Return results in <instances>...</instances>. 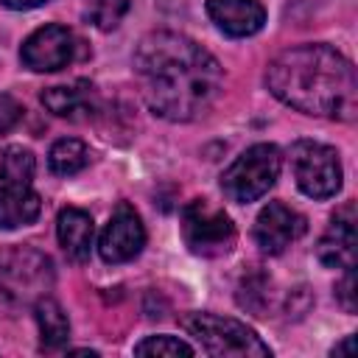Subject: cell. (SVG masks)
Here are the masks:
<instances>
[{"label":"cell","mask_w":358,"mask_h":358,"mask_svg":"<svg viewBox=\"0 0 358 358\" xmlns=\"http://www.w3.org/2000/svg\"><path fill=\"white\" fill-rule=\"evenodd\" d=\"M145 246V227L131 204H117L109 224L98 238V252L106 263H126L134 260Z\"/></svg>","instance_id":"cell-9"},{"label":"cell","mask_w":358,"mask_h":358,"mask_svg":"<svg viewBox=\"0 0 358 358\" xmlns=\"http://www.w3.org/2000/svg\"><path fill=\"white\" fill-rule=\"evenodd\" d=\"M291 168L299 190L310 199H330L341 190L338 151L324 143L296 140L291 145Z\"/></svg>","instance_id":"cell-7"},{"label":"cell","mask_w":358,"mask_h":358,"mask_svg":"<svg viewBox=\"0 0 358 358\" xmlns=\"http://www.w3.org/2000/svg\"><path fill=\"white\" fill-rule=\"evenodd\" d=\"M266 84L274 98L305 115L352 120L358 112L355 67L330 45L282 50L268 62Z\"/></svg>","instance_id":"cell-2"},{"label":"cell","mask_w":358,"mask_h":358,"mask_svg":"<svg viewBox=\"0 0 358 358\" xmlns=\"http://www.w3.org/2000/svg\"><path fill=\"white\" fill-rule=\"evenodd\" d=\"M207 14L227 36H252L266 22V8L257 0H207Z\"/></svg>","instance_id":"cell-12"},{"label":"cell","mask_w":358,"mask_h":358,"mask_svg":"<svg viewBox=\"0 0 358 358\" xmlns=\"http://www.w3.org/2000/svg\"><path fill=\"white\" fill-rule=\"evenodd\" d=\"M305 229H308V224L296 210H291L282 201H268L255 221V241H257L260 252L280 255L294 241H299L305 235Z\"/></svg>","instance_id":"cell-10"},{"label":"cell","mask_w":358,"mask_h":358,"mask_svg":"<svg viewBox=\"0 0 358 358\" xmlns=\"http://www.w3.org/2000/svg\"><path fill=\"white\" fill-rule=\"evenodd\" d=\"M336 299L341 302V308L347 313H355V308H358V299H355V266L344 268V277L336 285Z\"/></svg>","instance_id":"cell-20"},{"label":"cell","mask_w":358,"mask_h":358,"mask_svg":"<svg viewBox=\"0 0 358 358\" xmlns=\"http://www.w3.org/2000/svg\"><path fill=\"white\" fill-rule=\"evenodd\" d=\"M355 204L347 201L336 215L330 218L327 232L316 243V257L330 268H352L355 266V246H358V229H355Z\"/></svg>","instance_id":"cell-11"},{"label":"cell","mask_w":358,"mask_h":358,"mask_svg":"<svg viewBox=\"0 0 358 358\" xmlns=\"http://www.w3.org/2000/svg\"><path fill=\"white\" fill-rule=\"evenodd\" d=\"M34 316H36V324H39V338H42V350H59L67 344L70 338V322H67V313L62 310V305L50 296H42L34 308Z\"/></svg>","instance_id":"cell-15"},{"label":"cell","mask_w":358,"mask_h":358,"mask_svg":"<svg viewBox=\"0 0 358 358\" xmlns=\"http://www.w3.org/2000/svg\"><path fill=\"white\" fill-rule=\"evenodd\" d=\"M87 162H90V151H87V145H84L81 140H76V137H62V140H56L53 148H50V154H48V165H50V171L59 173V176H73V173H78Z\"/></svg>","instance_id":"cell-16"},{"label":"cell","mask_w":358,"mask_h":358,"mask_svg":"<svg viewBox=\"0 0 358 358\" xmlns=\"http://www.w3.org/2000/svg\"><path fill=\"white\" fill-rule=\"evenodd\" d=\"M333 355H352V336H344V341L333 347Z\"/></svg>","instance_id":"cell-23"},{"label":"cell","mask_w":358,"mask_h":358,"mask_svg":"<svg viewBox=\"0 0 358 358\" xmlns=\"http://www.w3.org/2000/svg\"><path fill=\"white\" fill-rule=\"evenodd\" d=\"M34 154L8 145L0 154V229H17L36 221L42 201L34 190Z\"/></svg>","instance_id":"cell-3"},{"label":"cell","mask_w":358,"mask_h":358,"mask_svg":"<svg viewBox=\"0 0 358 358\" xmlns=\"http://www.w3.org/2000/svg\"><path fill=\"white\" fill-rule=\"evenodd\" d=\"M134 73L148 109L173 123L201 117L224 90L218 59L176 31L143 36L134 50Z\"/></svg>","instance_id":"cell-1"},{"label":"cell","mask_w":358,"mask_h":358,"mask_svg":"<svg viewBox=\"0 0 358 358\" xmlns=\"http://www.w3.org/2000/svg\"><path fill=\"white\" fill-rule=\"evenodd\" d=\"M6 8H14V11H25V8H36V6H42V3H48V0H0Z\"/></svg>","instance_id":"cell-22"},{"label":"cell","mask_w":358,"mask_h":358,"mask_svg":"<svg viewBox=\"0 0 358 358\" xmlns=\"http://www.w3.org/2000/svg\"><path fill=\"white\" fill-rule=\"evenodd\" d=\"M95 92L87 81H76L70 87H50L42 92V106L59 117H76L78 112L92 109Z\"/></svg>","instance_id":"cell-14"},{"label":"cell","mask_w":358,"mask_h":358,"mask_svg":"<svg viewBox=\"0 0 358 358\" xmlns=\"http://www.w3.org/2000/svg\"><path fill=\"white\" fill-rule=\"evenodd\" d=\"M280 148L271 143H257L252 148H246L221 176V187L227 193V199L238 201V204H249L257 201L260 196L268 193V187L277 182L280 176Z\"/></svg>","instance_id":"cell-5"},{"label":"cell","mask_w":358,"mask_h":358,"mask_svg":"<svg viewBox=\"0 0 358 358\" xmlns=\"http://www.w3.org/2000/svg\"><path fill=\"white\" fill-rule=\"evenodd\" d=\"M182 327L215 358H268V344L243 322L218 313H185Z\"/></svg>","instance_id":"cell-4"},{"label":"cell","mask_w":358,"mask_h":358,"mask_svg":"<svg viewBox=\"0 0 358 358\" xmlns=\"http://www.w3.org/2000/svg\"><path fill=\"white\" fill-rule=\"evenodd\" d=\"M56 232H59V243H62L67 260L84 263L90 257L92 235H95L90 213H84L78 207H64L59 213V218H56Z\"/></svg>","instance_id":"cell-13"},{"label":"cell","mask_w":358,"mask_h":358,"mask_svg":"<svg viewBox=\"0 0 358 358\" xmlns=\"http://www.w3.org/2000/svg\"><path fill=\"white\" fill-rule=\"evenodd\" d=\"M20 115H22V106H20L14 98L0 95V131L11 129V126L20 120Z\"/></svg>","instance_id":"cell-21"},{"label":"cell","mask_w":358,"mask_h":358,"mask_svg":"<svg viewBox=\"0 0 358 358\" xmlns=\"http://www.w3.org/2000/svg\"><path fill=\"white\" fill-rule=\"evenodd\" d=\"M268 280L266 274H246L238 285V305L252 310V313H260L268 302Z\"/></svg>","instance_id":"cell-18"},{"label":"cell","mask_w":358,"mask_h":358,"mask_svg":"<svg viewBox=\"0 0 358 358\" xmlns=\"http://www.w3.org/2000/svg\"><path fill=\"white\" fill-rule=\"evenodd\" d=\"M185 246L199 257H221L235 246V224L207 199H193L182 210Z\"/></svg>","instance_id":"cell-6"},{"label":"cell","mask_w":358,"mask_h":358,"mask_svg":"<svg viewBox=\"0 0 358 358\" xmlns=\"http://www.w3.org/2000/svg\"><path fill=\"white\" fill-rule=\"evenodd\" d=\"M76 56V36L64 25H42L36 28L20 48V59L34 73H56L67 67Z\"/></svg>","instance_id":"cell-8"},{"label":"cell","mask_w":358,"mask_h":358,"mask_svg":"<svg viewBox=\"0 0 358 358\" xmlns=\"http://www.w3.org/2000/svg\"><path fill=\"white\" fill-rule=\"evenodd\" d=\"M134 355H193V347L176 336H148L134 344Z\"/></svg>","instance_id":"cell-19"},{"label":"cell","mask_w":358,"mask_h":358,"mask_svg":"<svg viewBox=\"0 0 358 358\" xmlns=\"http://www.w3.org/2000/svg\"><path fill=\"white\" fill-rule=\"evenodd\" d=\"M81 3H84L87 20L101 31H112L129 11V0H81Z\"/></svg>","instance_id":"cell-17"}]
</instances>
